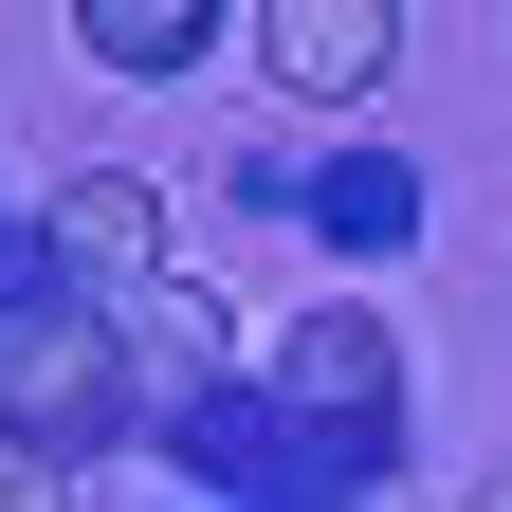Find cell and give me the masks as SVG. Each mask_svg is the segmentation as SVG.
<instances>
[{
    "mask_svg": "<svg viewBox=\"0 0 512 512\" xmlns=\"http://www.w3.org/2000/svg\"><path fill=\"white\" fill-rule=\"evenodd\" d=\"M0 512H74V476H55V458H19V439H0Z\"/></svg>",
    "mask_w": 512,
    "mask_h": 512,
    "instance_id": "cell-8",
    "label": "cell"
},
{
    "mask_svg": "<svg viewBox=\"0 0 512 512\" xmlns=\"http://www.w3.org/2000/svg\"><path fill=\"white\" fill-rule=\"evenodd\" d=\"M128 366H147V403H202V384H238V311L220 293H128Z\"/></svg>",
    "mask_w": 512,
    "mask_h": 512,
    "instance_id": "cell-6",
    "label": "cell"
},
{
    "mask_svg": "<svg viewBox=\"0 0 512 512\" xmlns=\"http://www.w3.org/2000/svg\"><path fill=\"white\" fill-rule=\"evenodd\" d=\"M256 74L311 92V110H366L403 74V0H256Z\"/></svg>",
    "mask_w": 512,
    "mask_h": 512,
    "instance_id": "cell-4",
    "label": "cell"
},
{
    "mask_svg": "<svg viewBox=\"0 0 512 512\" xmlns=\"http://www.w3.org/2000/svg\"><path fill=\"white\" fill-rule=\"evenodd\" d=\"M19 275H37V293H74V311H128V293H165V183H147V165H74V183L37 202Z\"/></svg>",
    "mask_w": 512,
    "mask_h": 512,
    "instance_id": "cell-3",
    "label": "cell"
},
{
    "mask_svg": "<svg viewBox=\"0 0 512 512\" xmlns=\"http://www.w3.org/2000/svg\"><path fill=\"white\" fill-rule=\"evenodd\" d=\"M256 384H275V403L330 439L348 476H384V458H403V330H384V311H348V293H330V311H293Z\"/></svg>",
    "mask_w": 512,
    "mask_h": 512,
    "instance_id": "cell-2",
    "label": "cell"
},
{
    "mask_svg": "<svg viewBox=\"0 0 512 512\" xmlns=\"http://www.w3.org/2000/svg\"><path fill=\"white\" fill-rule=\"evenodd\" d=\"M494 512H512V476H494Z\"/></svg>",
    "mask_w": 512,
    "mask_h": 512,
    "instance_id": "cell-10",
    "label": "cell"
},
{
    "mask_svg": "<svg viewBox=\"0 0 512 512\" xmlns=\"http://www.w3.org/2000/svg\"><path fill=\"white\" fill-rule=\"evenodd\" d=\"M0 439L55 458V476H110L128 439H165L147 366H128V311H74V293L0 275Z\"/></svg>",
    "mask_w": 512,
    "mask_h": 512,
    "instance_id": "cell-1",
    "label": "cell"
},
{
    "mask_svg": "<svg viewBox=\"0 0 512 512\" xmlns=\"http://www.w3.org/2000/svg\"><path fill=\"white\" fill-rule=\"evenodd\" d=\"M19 238H37V202H0V275H19Z\"/></svg>",
    "mask_w": 512,
    "mask_h": 512,
    "instance_id": "cell-9",
    "label": "cell"
},
{
    "mask_svg": "<svg viewBox=\"0 0 512 512\" xmlns=\"http://www.w3.org/2000/svg\"><path fill=\"white\" fill-rule=\"evenodd\" d=\"M220 37H238L220 0H74V55H92V74H202Z\"/></svg>",
    "mask_w": 512,
    "mask_h": 512,
    "instance_id": "cell-7",
    "label": "cell"
},
{
    "mask_svg": "<svg viewBox=\"0 0 512 512\" xmlns=\"http://www.w3.org/2000/svg\"><path fill=\"white\" fill-rule=\"evenodd\" d=\"M293 220L330 238V256H403V238H421V165H403V147H330V165L293 183Z\"/></svg>",
    "mask_w": 512,
    "mask_h": 512,
    "instance_id": "cell-5",
    "label": "cell"
}]
</instances>
